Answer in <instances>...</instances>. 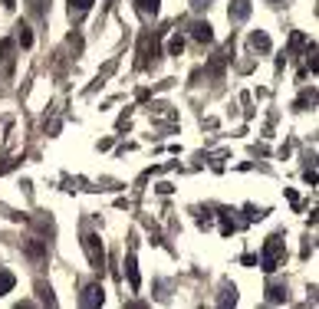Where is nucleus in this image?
Wrapping results in <instances>:
<instances>
[{
	"mask_svg": "<svg viewBox=\"0 0 319 309\" xmlns=\"http://www.w3.org/2000/svg\"><path fill=\"white\" fill-rule=\"evenodd\" d=\"M138 3V10L145 13V17H155V13L161 10V0H135Z\"/></svg>",
	"mask_w": 319,
	"mask_h": 309,
	"instance_id": "9d476101",
	"label": "nucleus"
},
{
	"mask_svg": "<svg viewBox=\"0 0 319 309\" xmlns=\"http://www.w3.org/2000/svg\"><path fill=\"white\" fill-rule=\"evenodd\" d=\"M280 260H283V237L280 233H273V237H266V243H264V270L266 273H273L276 266H280Z\"/></svg>",
	"mask_w": 319,
	"mask_h": 309,
	"instance_id": "f257e3e1",
	"label": "nucleus"
},
{
	"mask_svg": "<svg viewBox=\"0 0 319 309\" xmlns=\"http://www.w3.org/2000/svg\"><path fill=\"white\" fill-rule=\"evenodd\" d=\"M250 0H231V7H227V13H231V20H247L250 17Z\"/></svg>",
	"mask_w": 319,
	"mask_h": 309,
	"instance_id": "20e7f679",
	"label": "nucleus"
},
{
	"mask_svg": "<svg viewBox=\"0 0 319 309\" xmlns=\"http://www.w3.org/2000/svg\"><path fill=\"white\" fill-rule=\"evenodd\" d=\"M250 46L257 50V53H270V36H266L264 30H253L250 33Z\"/></svg>",
	"mask_w": 319,
	"mask_h": 309,
	"instance_id": "6e6552de",
	"label": "nucleus"
},
{
	"mask_svg": "<svg viewBox=\"0 0 319 309\" xmlns=\"http://www.w3.org/2000/svg\"><path fill=\"white\" fill-rule=\"evenodd\" d=\"M270 3H280V0H270Z\"/></svg>",
	"mask_w": 319,
	"mask_h": 309,
	"instance_id": "a211bd4d",
	"label": "nucleus"
},
{
	"mask_svg": "<svg viewBox=\"0 0 319 309\" xmlns=\"http://www.w3.org/2000/svg\"><path fill=\"white\" fill-rule=\"evenodd\" d=\"M148 56H155V40L152 36H142V46H138V66H148Z\"/></svg>",
	"mask_w": 319,
	"mask_h": 309,
	"instance_id": "423d86ee",
	"label": "nucleus"
},
{
	"mask_svg": "<svg viewBox=\"0 0 319 309\" xmlns=\"http://www.w3.org/2000/svg\"><path fill=\"white\" fill-rule=\"evenodd\" d=\"M20 43L23 46H33V33H30L27 26H20Z\"/></svg>",
	"mask_w": 319,
	"mask_h": 309,
	"instance_id": "2eb2a0df",
	"label": "nucleus"
},
{
	"mask_svg": "<svg viewBox=\"0 0 319 309\" xmlns=\"http://www.w3.org/2000/svg\"><path fill=\"white\" fill-rule=\"evenodd\" d=\"M191 7H194V10H201V7H208V0H191Z\"/></svg>",
	"mask_w": 319,
	"mask_h": 309,
	"instance_id": "dca6fc26",
	"label": "nucleus"
},
{
	"mask_svg": "<svg viewBox=\"0 0 319 309\" xmlns=\"http://www.w3.org/2000/svg\"><path fill=\"white\" fill-rule=\"evenodd\" d=\"M191 36H194L198 43H211V40H214V30H211V23H194V26H191Z\"/></svg>",
	"mask_w": 319,
	"mask_h": 309,
	"instance_id": "0eeeda50",
	"label": "nucleus"
},
{
	"mask_svg": "<svg viewBox=\"0 0 319 309\" xmlns=\"http://www.w3.org/2000/svg\"><path fill=\"white\" fill-rule=\"evenodd\" d=\"M82 247H86V257H89V263H92V270H102L106 266V250H102V243L96 233H86L82 237Z\"/></svg>",
	"mask_w": 319,
	"mask_h": 309,
	"instance_id": "f03ea898",
	"label": "nucleus"
},
{
	"mask_svg": "<svg viewBox=\"0 0 319 309\" xmlns=\"http://www.w3.org/2000/svg\"><path fill=\"white\" fill-rule=\"evenodd\" d=\"M125 273H129V286H132V289L142 286V276H138V263H135V254H129V260H125Z\"/></svg>",
	"mask_w": 319,
	"mask_h": 309,
	"instance_id": "39448f33",
	"label": "nucleus"
},
{
	"mask_svg": "<svg viewBox=\"0 0 319 309\" xmlns=\"http://www.w3.org/2000/svg\"><path fill=\"white\" fill-rule=\"evenodd\" d=\"M266 299H270V303H283V299H286V289L283 286H270V289H266Z\"/></svg>",
	"mask_w": 319,
	"mask_h": 309,
	"instance_id": "f8f14e48",
	"label": "nucleus"
},
{
	"mask_svg": "<svg viewBox=\"0 0 319 309\" xmlns=\"http://www.w3.org/2000/svg\"><path fill=\"white\" fill-rule=\"evenodd\" d=\"M181 50H185V40H181V36H171V40H168V53L181 56Z\"/></svg>",
	"mask_w": 319,
	"mask_h": 309,
	"instance_id": "ddd939ff",
	"label": "nucleus"
},
{
	"mask_svg": "<svg viewBox=\"0 0 319 309\" xmlns=\"http://www.w3.org/2000/svg\"><path fill=\"white\" fill-rule=\"evenodd\" d=\"M3 7H7V10H13V7H17V0H3Z\"/></svg>",
	"mask_w": 319,
	"mask_h": 309,
	"instance_id": "f3484780",
	"label": "nucleus"
},
{
	"mask_svg": "<svg viewBox=\"0 0 319 309\" xmlns=\"http://www.w3.org/2000/svg\"><path fill=\"white\" fill-rule=\"evenodd\" d=\"M102 299H106V296H102V286H86L79 303H82L86 309H92V306H102Z\"/></svg>",
	"mask_w": 319,
	"mask_h": 309,
	"instance_id": "7ed1b4c3",
	"label": "nucleus"
},
{
	"mask_svg": "<svg viewBox=\"0 0 319 309\" xmlns=\"http://www.w3.org/2000/svg\"><path fill=\"white\" fill-rule=\"evenodd\" d=\"M13 283H17V276H13L10 270H0V296H7L13 289Z\"/></svg>",
	"mask_w": 319,
	"mask_h": 309,
	"instance_id": "1a4fd4ad",
	"label": "nucleus"
},
{
	"mask_svg": "<svg viewBox=\"0 0 319 309\" xmlns=\"http://www.w3.org/2000/svg\"><path fill=\"white\" fill-rule=\"evenodd\" d=\"M96 0H69V13H76V17H82V13L92 7Z\"/></svg>",
	"mask_w": 319,
	"mask_h": 309,
	"instance_id": "9b49d317",
	"label": "nucleus"
},
{
	"mask_svg": "<svg viewBox=\"0 0 319 309\" xmlns=\"http://www.w3.org/2000/svg\"><path fill=\"white\" fill-rule=\"evenodd\" d=\"M10 50H13V40H0V63L10 59Z\"/></svg>",
	"mask_w": 319,
	"mask_h": 309,
	"instance_id": "4468645a",
	"label": "nucleus"
}]
</instances>
